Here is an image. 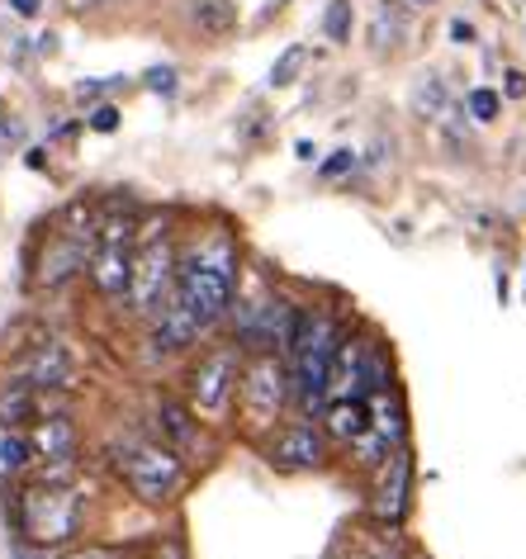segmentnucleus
I'll use <instances>...</instances> for the list:
<instances>
[{"label":"nucleus","mask_w":526,"mask_h":559,"mask_svg":"<svg viewBox=\"0 0 526 559\" xmlns=\"http://www.w3.org/2000/svg\"><path fill=\"white\" fill-rule=\"evenodd\" d=\"M346 171H356V152H351V147H337L323 166H318V176H323V180H337V176H346Z\"/></svg>","instance_id":"nucleus-27"},{"label":"nucleus","mask_w":526,"mask_h":559,"mask_svg":"<svg viewBox=\"0 0 526 559\" xmlns=\"http://www.w3.org/2000/svg\"><path fill=\"white\" fill-rule=\"evenodd\" d=\"M86 123H91L95 133H115L119 129V105H95Z\"/></svg>","instance_id":"nucleus-30"},{"label":"nucleus","mask_w":526,"mask_h":559,"mask_svg":"<svg viewBox=\"0 0 526 559\" xmlns=\"http://www.w3.org/2000/svg\"><path fill=\"white\" fill-rule=\"evenodd\" d=\"M10 380H20V384H29V389H72L76 384V366H72V356L62 352L58 342H38L34 352H24L20 356V366L10 370Z\"/></svg>","instance_id":"nucleus-11"},{"label":"nucleus","mask_w":526,"mask_h":559,"mask_svg":"<svg viewBox=\"0 0 526 559\" xmlns=\"http://www.w3.org/2000/svg\"><path fill=\"white\" fill-rule=\"evenodd\" d=\"M266 460L285 474H309L327 465V431H318L313 423H289L280 431H271Z\"/></svg>","instance_id":"nucleus-9"},{"label":"nucleus","mask_w":526,"mask_h":559,"mask_svg":"<svg viewBox=\"0 0 526 559\" xmlns=\"http://www.w3.org/2000/svg\"><path fill=\"white\" fill-rule=\"evenodd\" d=\"M303 62H309V48H303V44H289L280 58H275V67H271V86H275V91H280V86H295Z\"/></svg>","instance_id":"nucleus-24"},{"label":"nucleus","mask_w":526,"mask_h":559,"mask_svg":"<svg viewBox=\"0 0 526 559\" xmlns=\"http://www.w3.org/2000/svg\"><path fill=\"white\" fill-rule=\"evenodd\" d=\"M67 559H129V555L115 550V545H86V550H72Z\"/></svg>","instance_id":"nucleus-32"},{"label":"nucleus","mask_w":526,"mask_h":559,"mask_svg":"<svg viewBox=\"0 0 526 559\" xmlns=\"http://www.w3.org/2000/svg\"><path fill=\"white\" fill-rule=\"evenodd\" d=\"M238 399H242V417L252 427H275L280 423V413L289 408V399H295L289 366L275 352H256L252 360H242Z\"/></svg>","instance_id":"nucleus-3"},{"label":"nucleus","mask_w":526,"mask_h":559,"mask_svg":"<svg viewBox=\"0 0 526 559\" xmlns=\"http://www.w3.org/2000/svg\"><path fill=\"white\" fill-rule=\"evenodd\" d=\"M15 559H38V555H24V550H20V555H15Z\"/></svg>","instance_id":"nucleus-38"},{"label":"nucleus","mask_w":526,"mask_h":559,"mask_svg":"<svg viewBox=\"0 0 526 559\" xmlns=\"http://www.w3.org/2000/svg\"><path fill=\"white\" fill-rule=\"evenodd\" d=\"M147 337H152V356H176V352H190V346L204 337V328H200V318L171 295L157 313H152Z\"/></svg>","instance_id":"nucleus-12"},{"label":"nucleus","mask_w":526,"mask_h":559,"mask_svg":"<svg viewBox=\"0 0 526 559\" xmlns=\"http://www.w3.org/2000/svg\"><path fill=\"white\" fill-rule=\"evenodd\" d=\"M95 247H100V228H58L48 237V247H44V257H38V285H48V289H58L67 285L81 265H91L95 257Z\"/></svg>","instance_id":"nucleus-8"},{"label":"nucleus","mask_w":526,"mask_h":559,"mask_svg":"<svg viewBox=\"0 0 526 559\" xmlns=\"http://www.w3.org/2000/svg\"><path fill=\"white\" fill-rule=\"evenodd\" d=\"M503 95H507V100H522V95H526V76H522V72H507Z\"/></svg>","instance_id":"nucleus-34"},{"label":"nucleus","mask_w":526,"mask_h":559,"mask_svg":"<svg viewBox=\"0 0 526 559\" xmlns=\"http://www.w3.org/2000/svg\"><path fill=\"white\" fill-rule=\"evenodd\" d=\"M190 24L204 34V38H228L238 29V0H190Z\"/></svg>","instance_id":"nucleus-16"},{"label":"nucleus","mask_w":526,"mask_h":559,"mask_svg":"<svg viewBox=\"0 0 526 559\" xmlns=\"http://www.w3.org/2000/svg\"><path fill=\"white\" fill-rule=\"evenodd\" d=\"M190 261H200V265H214V271H224L238 280V242H232L228 233H210L204 242L190 251Z\"/></svg>","instance_id":"nucleus-21"},{"label":"nucleus","mask_w":526,"mask_h":559,"mask_svg":"<svg viewBox=\"0 0 526 559\" xmlns=\"http://www.w3.org/2000/svg\"><path fill=\"white\" fill-rule=\"evenodd\" d=\"M370 431H380L390 445H404V431H408V408L404 399H398V389H380V394H370Z\"/></svg>","instance_id":"nucleus-15"},{"label":"nucleus","mask_w":526,"mask_h":559,"mask_svg":"<svg viewBox=\"0 0 526 559\" xmlns=\"http://www.w3.org/2000/svg\"><path fill=\"white\" fill-rule=\"evenodd\" d=\"M408 493H413V451H408V445H398V451L380 465V479H375V498H370L375 522H384V526L404 522Z\"/></svg>","instance_id":"nucleus-10"},{"label":"nucleus","mask_w":526,"mask_h":559,"mask_svg":"<svg viewBox=\"0 0 526 559\" xmlns=\"http://www.w3.org/2000/svg\"><path fill=\"white\" fill-rule=\"evenodd\" d=\"M38 5H44V0H10V10H15L20 20H34V15H38Z\"/></svg>","instance_id":"nucleus-36"},{"label":"nucleus","mask_w":526,"mask_h":559,"mask_svg":"<svg viewBox=\"0 0 526 559\" xmlns=\"http://www.w3.org/2000/svg\"><path fill=\"white\" fill-rule=\"evenodd\" d=\"M465 109H469V119L475 123H493L498 115H503V95L489 91V86H475L469 91V100H465Z\"/></svg>","instance_id":"nucleus-25"},{"label":"nucleus","mask_w":526,"mask_h":559,"mask_svg":"<svg viewBox=\"0 0 526 559\" xmlns=\"http://www.w3.org/2000/svg\"><path fill=\"white\" fill-rule=\"evenodd\" d=\"M323 431L337 445H356L370 431V403L366 399H332L323 408Z\"/></svg>","instance_id":"nucleus-14"},{"label":"nucleus","mask_w":526,"mask_h":559,"mask_svg":"<svg viewBox=\"0 0 526 559\" xmlns=\"http://www.w3.org/2000/svg\"><path fill=\"white\" fill-rule=\"evenodd\" d=\"M176 299L186 304L190 313L200 318V328L210 332L214 323H224L232 313V304H238V280L214 271V265H200L181 257V271H176Z\"/></svg>","instance_id":"nucleus-6"},{"label":"nucleus","mask_w":526,"mask_h":559,"mask_svg":"<svg viewBox=\"0 0 526 559\" xmlns=\"http://www.w3.org/2000/svg\"><path fill=\"white\" fill-rule=\"evenodd\" d=\"M105 5H115V0H67L72 15H91V10H105Z\"/></svg>","instance_id":"nucleus-35"},{"label":"nucleus","mask_w":526,"mask_h":559,"mask_svg":"<svg viewBox=\"0 0 526 559\" xmlns=\"http://www.w3.org/2000/svg\"><path fill=\"white\" fill-rule=\"evenodd\" d=\"M34 460V441L24 437H0V465L5 469H24Z\"/></svg>","instance_id":"nucleus-26"},{"label":"nucleus","mask_w":526,"mask_h":559,"mask_svg":"<svg viewBox=\"0 0 526 559\" xmlns=\"http://www.w3.org/2000/svg\"><path fill=\"white\" fill-rule=\"evenodd\" d=\"M157 559H181V555H157Z\"/></svg>","instance_id":"nucleus-39"},{"label":"nucleus","mask_w":526,"mask_h":559,"mask_svg":"<svg viewBox=\"0 0 526 559\" xmlns=\"http://www.w3.org/2000/svg\"><path fill=\"white\" fill-rule=\"evenodd\" d=\"M186 384H190V408L224 417L232 394H238V384H242V346L232 342V346H210V352H200Z\"/></svg>","instance_id":"nucleus-4"},{"label":"nucleus","mask_w":526,"mask_h":559,"mask_svg":"<svg viewBox=\"0 0 526 559\" xmlns=\"http://www.w3.org/2000/svg\"><path fill=\"white\" fill-rule=\"evenodd\" d=\"M451 44H475V24H469V20H451Z\"/></svg>","instance_id":"nucleus-33"},{"label":"nucleus","mask_w":526,"mask_h":559,"mask_svg":"<svg viewBox=\"0 0 526 559\" xmlns=\"http://www.w3.org/2000/svg\"><path fill=\"white\" fill-rule=\"evenodd\" d=\"M20 138H24V123L20 119H0V157H5V152H15L20 147Z\"/></svg>","instance_id":"nucleus-31"},{"label":"nucleus","mask_w":526,"mask_h":559,"mask_svg":"<svg viewBox=\"0 0 526 559\" xmlns=\"http://www.w3.org/2000/svg\"><path fill=\"white\" fill-rule=\"evenodd\" d=\"M129 218H115V223H105L100 228V247H95V257H91V275H95V289L109 299V304H119V299H129V285H133V247H129Z\"/></svg>","instance_id":"nucleus-7"},{"label":"nucleus","mask_w":526,"mask_h":559,"mask_svg":"<svg viewBox=\"0 0 526 559\" xmlns=\"http://www.w3.org/2000/svg\"><path fill=\"white\" fill-rule=\"evenodd\" d=\"M15 522H20L24 540H29L34 550H58V545H72L81 522H86V493H81L76 484L34 479V484L20 488Z\"/></svg>","instance_id":"nucleus-1"},{"label":"nucleus","mask_w":526,"mask_h":559,"mask_svg":"<svg viewBox=\"0 0 526 559\" xmlns=\"http://www.w3.org/2000/svg\"><path fill=\"white\" fill-rule=\"evenodd\" d=\"M176 271H181V261H176L171 242H166V237H147V242L133 251V285H129V299L123 304H129L138 318H152L176 295Z\"/></svg>","instance_id":"nucleus-5"},{"label":"nucleus","mask_w":526,"mask_h":559,"mask_svg":"<svg viewBox=\"0 0 526 559\" xmlns=\"http://www.w3.org/2000/svg\"><path fill=\"white\" fill-rule=\"evenodd\" d=\"M408 105H413V115H418V119L446 123V115H451V91H446V76L422 72V76H418V86H413V95H408Z\"/></svg>","instance_id":"nucleus-18"},{"label":"nucleus","mask_w":526,"mask_h":559,"mask_svg":"<svg viewBox=\"0 0 526 559\" xmlns=\"http://www.w3.org/2000/svg\"><path fill=\"white\" fill-rule=\"evenodd\" d=\"M418 5H432V0H418Z\"/></svg>","instance_id":"nucleus-40"},{"label":"nucleus","mask_w":526,"mask_h":559,"mask_svg":"<svg viewBox=\"0 0 526 559\" xmlns=\"http://www.w3.org/2000/svg\"><path fill=\"white\" fill-rule=\"evenodd\" d=\"M361 389H366V399L380 394V389H394V360L384 352V342L375 337L361 342Z\"/></svg>","instance_id":"nucleus-20"},{"label":"nucleus","mask_w":526,"mask_h":559,"mask_svg":"<svg viewBox=\"0 0 526 559\" xmlns=\"http://www.w3.org/2000/svg\"><path fill=\"white\" fill-rule=\"evenodd\" d=\"M157 427H162L166 445H176V451H195L200 427H195V417H190L176 399H162V403H157Z\"/></svg>","instance_id":"nucleus-19"},{"label":"nucleus","mask_w":526,"mask_h":559,"mask_svg":"<svg viewBox=\"0 0 526 559\" xmlns=\"http://www.w3.org/2000/svg\"><path fill=\"white\" fill-rule=\"evenodd\" d=\"M38 408H44L38 389L20 384V380H0V427H24V423H34Z\"/></svg>","instance_id":"nucleus-17"},{"label":"nucleus","mask_w":526,"mask_h":559,"mask_svg":"<svg viewBox=\"0 0 526 559\" xmlns=\"http://www.w3.org/2000/svg\"><path fill=\"white\" fill-rule=\"evenodd\" d=\"M404 29H408L404 10L390 5V0H380V5H375V29H370V34H375V48H380V52H384V48H394Z\"/></svg>","instance_id":"nucleus-22"},{"label":"nucleus","mask_w":526,"mask_h":559,"mask_svg":"<svg viewBox=\"0 0 526 559\" xmlns=\"http://www.w3.org/2000/svg\"><path fill=\"white\" fill-rule=\"evenodd\" d=\"M351 0H327V15H323V34L332 38L337 48L351 44Z\"/></svg>","instance_id":"nucleus-23"},{"label":"nucleus","mask_w":526,"mask_h":559,"mask_svg":"<svg viewBox=\"0 0 526 559\" xmlns=\"http://www.w3.org/2000/svg\"><path fill=\"white\" fill-rule=\"evenodd\" d=\"M295 157H299V162H318V147L309 143V138H299V143H295Z\"/></svg>","instance_id":"nucleus-37"},{"label":"nucleus","mask_w":526,"mask_h":559,"mask_svg":"<svg viewBox=\"0 0 526 559\" xmlns=\"http://www.w3.org/2000/svg\"><path fill=\"white\" fill-rule=\"evenodd\" d=\"M143 86L157 91V95H176V67H147V72H143Z\"/></svg>","instance_id":"nucleus-28"},{"label":"nucleus","mask_w":526,"mask_h":559,"mask_svg":"<svg viewBox=\"0 0 526 559\" xmlns=\"http://www.w3.org/2000/svg\"><path fill=\"white\" fill-rule=\"evenodd\" d=\"M34 455H44L48 465H76V451H81V437H76V423L62 413L52 417H38L34 427Z\"/></svg>","instance_id":"nucleus-13"},{"label":"nucleus","mask_w":526,"mask_h":559,"mask_svg":"<svg viewBox=\"0 0 526 559\" xmlns=\"http://www.w3.org/2000/svg\"><path fill=\"white\" fill-rule=\"evenodd\" d=\"M109 465H115V474L143 502H171L186 488V465L176 455V445H166V441L123 437L109 445Z\"/></svg>","instance_id":"nucleus-2"},{"label":"nucleus","mask_w":526,"mask_h":559,"mask_svg":"<svg viewBox=\"0 0 526 559\" xmlns=\"http://www.w3.org/2000/svg\"><path fill=\"white\" fill-rule=\"evenodd\" d=\"M123 86V76H109V81H81V86L72 91L76 95V100L81 105H86V100H100V95H109V91H119Z\"/></svg>","instance_id":"nucleus-29"}]
</instances>
